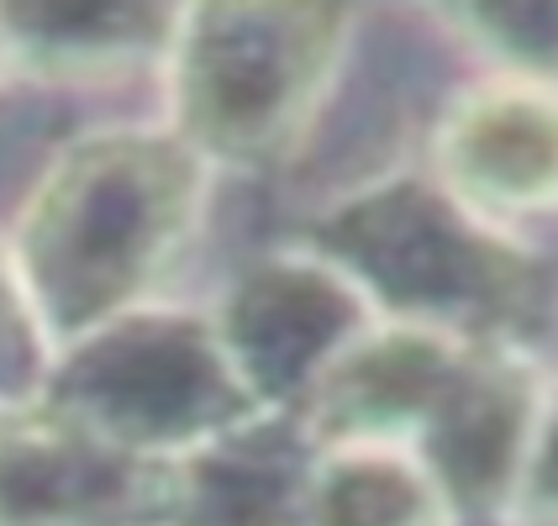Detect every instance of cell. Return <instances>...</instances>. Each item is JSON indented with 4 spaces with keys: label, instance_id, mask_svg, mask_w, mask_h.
Listing matches in <instances>:
<instances>
[{
    "label": "cell",
    "instance_id": "cell-3",
    "mask_svg": "<svg viewBox=\"0 0 558 526\" xmlns=\"http://www.w3.org/2000/svg\"><path fill=\"white\" fill-rule=\"evenodd\" d=\"M37 401L158 464H195L269 421L221 342L217 316L163 301L53 353Z\"/></svg>",
    "mask_w": 558,
    "mask_h": 526
},
{
    "label": "cell",
    "instance_id": "cell-6",
    "mask_svg": "<svg viewBox=\"0 0 558 526\" xmlns=\"http://www.w3.org/2000/svg\"><path fill=\"white\" fill-rule=\"evenodd\" d=\"M211 316L243 384L269 416L284 405L301 411L322 374L379 321L369 295L316 248L253 264Z\"/></svg>",
    "mask_w": 558,
    "mask_h": 526
},
{
    "label": "cell",
    "instance_id": "cell-2",
    "mask_svg": "<svg viewBox=\"0 0 558 526\" xmlns=\"http://www.w3.org/2000/svg\"><path fill=\"white\" fill-rule=\"evenodd\" d=\"M338 5H180L163 59L169 132L211 169H269L311 132L348 53Z\"/></svg>",
    "mask_w": 558,
    "mask_h": 526
},
{
    "label": "cell",
    "instance_id": "cell-10",
    "mask_svg": "<svg viewBox=\"0 0 558 526\" xmlns=\"http://www.w3.org/2000/svg\"><path fill=\"white\" fill-rule=\"evenodd\" d=\"M16 74L85 85L163 63L180 27V5H0Z\"/></svg>",
    "mask_w": 558,
    "mask_h": 526
},
{
    "label": "cell",
    "instance_id": "cell-9",
    "mask_svg": "<svg viewBox=\"0 0 558 526\" xmlns=\"http://www.w3.org/2000/svg\"><path fill=\"white\" fill-rule=\"evenodd\" d=\"M295 526H459V505L411 448L316 442L295 485Z\"/></svg>",
    "mask_w": 558,
    "mask_h": 526
},
{
    "label": "cell",
    "instance_id": "cell-8",
    "mask_svg": "<svg viewBox=\"0 0 558 526\" xmlns=\"http://www.w3.org/2000/svg\"><path fill=\"white\" fill-rule=\"evenodd\" d=\"M474 342L411 327L374 321L364 338L342 353L322 384L301 405L311 442H396L416 448L433 427L437 405L448 401L453 379L464 374Z\"/></svg>",
    "mask_w": 558,
    "mask_h": 526
},
{
    "label": "cell",
    "instance_id": "cell-4",
    "mask_svg": "<svg viewBox=\"0 0 558 526\" xmlns=\"http://www.w3.org/2000/svg\"><path fill=\"white\" fill-rule=\"evenodd\" d=\"M311 248L369 295L379 321L506 342L500 332L532 301L522 248L469 217L437 180H390L348 195L316 221Z\"/></svg>",
    "mask_w": 558,
    "mask_h": 526
},
{
    "label": "cell",
    "instance_id": "cell-1",
    "mask_svg": "<svg viewBox=\"0 0 558 526\" xmlns=\"http://www.w3.org/2000/svg\"><path fill=\"white\" fill-rule=\"evenodd\" d=\"M211 163L169 126H100L63 143L11 227V253L53 353L132 310L185 264Z\"/></svg>",
    "mask_w": 558,
    "mask_h": 526
},
{
    "label": "cell",
    "instance_id": "cell-13",
    "mask_svg": "<svg viewBox=\"0 0 558 526\" xmlns=\"http://www.w3.org/2000/svg\"><path fill=\"white\" fill-rule=\"evenodd\" d=\"M511 505L537 526H558V390H548V401H543V421H537L527 468H522V485H517Z\"/></svg>",
    "mask_w": 558,
    "mask_h": 526
},
{
    "label": "cell",
    "instance_id": "cell-14",
    "mask_svg": "<svg viewBox=\"0 0 558 526\" xmlns=\"http://www.w3.org/2000/svg\"><path fill=\"white\" fill-rule=\"evenodd\" d=\"M16 74V48H11V32H5V16H0V85Z\"/></svg>",
    "mask_w": 558,
    "mask_h": 526
},
{
    "label": "cell",
    "instance_id": "cell-7",
    "mask_svg": "<svg viewBox=\"0 0 558 526\" xmlns=\"http://www.w3.org/2000/svg\"><path fill=\"white\" fill-rule=\"evenodd\" d=\"M433 180L469 217L506 227L558 211V85L490 74L437 122Z\"/></svg>",
    "mask_w": 558,
    "mask_h": 526
},
{
    "label": "cell",
    "instance_id": "cell-12",
    "mask_svg": "<svg viewBox=\"0 0 558 526\" xmlns=\"http://www.w3.org/2000/svg\"><path fill=\"white\" fill-rule=\"evenodd\" d=\"M53 369V347L37 327L27 284L11 253V232H0V405L37 401Z\"/></svg>",
    "mask_w": 558,
    "mask_h": 526
},
{
    "label": "cell",
    "instance_id": "cell-11",
    "mask_svg": "<svg viewBox=\"0 0 558 526\" xmlns=\"http://www.w3.org/2000/svg\"><path fill=\"white\" fill-rule=\"evenodd\" d=\"M442 22L490 53L500 74L558 85V5H464L442 11Z\"/></svg>",
    "mask_w": 558,
    "mask_h": 526
},
{
    "label": "cell",
    "instance_id": "cell-5",
    "mask_svg": "<svg viewBox=\"0 0 558 526\" xmlns=\"http://www.w3.org/2000/svg\"><path fill=\"white\" fill-rule=\"evenodd\" d=\"M190 464H158L48 401L0 405V526H185Z\"/></svg>",
    "mask_w": 558,
    "mask_h": 526
}]
</instances>
